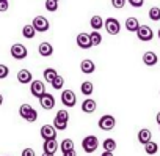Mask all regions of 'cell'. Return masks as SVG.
Listing matches in <instances>:
<instances>
[{"label": "cell", "instance_id": "cell-42", "mask_svg": "<svg viewBox=\"0 0 160 156\" xmlns=\"http://www.w3.org/2000/svg\"><path fill=\"white\" fill-rule=\"evenodd\" d=\"M158 40H160V29H158Z\"/></svg>", "mask_w": 160, "mask_h": 156}, {"label": "cell", "instance_id": "cell-8", "mask_svg": "<svg viewBox=\"0 0 160 156\" xmlns=\"http://www.w3.org/2000/svg\"><path fill=\"white\" fill-rule=\"evenodd\" d=\"M30 93L35 96V98H41L44 93H46V87H44V82L42 81H33L30 84Z\"/></svg>", "mask_w": 160, "mask_h": 156}, {"label": "cell", "instance_id": "cell-32", "mask_svg": "<svg viewBox=\"0 0 160 156\" xmlns=\"http://www.w3.org/2000/svg\"><path fill=\"white\" fill-rule=\"evenodd\" d=\"M63 85H64V79H63V76H57V79L52 82V87H53L55 90H61V89H63Z\"/></svg>", "mask_w": 160, "mask_h": 156}, {"label": "cell", "instance_id": "cell-25", "mask_svg": "<svg viewBox=\"0 0 160 156\" xmlns=\"http://www.w3.org/2000/svg\"><path fill=\"white\" fill-rule=\"evenodd\" d=\"M80 92H82L85 96H90V95H93V92H94V85H93V82H90V81H85L82 85H80Z\"/></svg>", "mask_w": 160, "mask_h": 156}, {"label": "cell", "instance_id": "cell-14", "mask_svg": "<svg viewBox=\"0 0 160 156\" xmlns=\"http://www.w3.org/2000/svg\"><path fill=\"white\" fill-rule=\"evenodd\" d=\"M143 63H144L146 66H155V65L158 63L157 54H155V52H151V51L144 52V55H143Z\"/></svg>", "mask_w": 160, "mask_h": 156}, {"label": "cell", "instance_id": "cell-38", "mask_svg": "<svg viewBox=\"0 0 160 156\" xmlns=\"http://www.w3.org/2000/svg\"><path fill=\"white\" fill-rule=\"evenodd\" d=\"M63 156H77V151H75V148H74V150L64 151V153H63Z\"/></svg>", "mask_w": 160, "mask_h": 156}, {"label": "cell", "instance_id": "cell-17", "mask_svg": "<svg viewBox=\"0 0 160 156\" xmlns=\"http://www.w3.org/2000/svg\"><path fill=\"white\" fill-rule=\"evenodd\" d=\"M96 109H98V104H96V101L91 100V98H87V100L82 103V110H83L85 114H93V112H96Z\"/></svg>", "mask_w": 160, "mask_h": 156}, {"label": "cell", "instance_id": "cell-6", "mask_svg": "<svg viewBox=\"0 0 160 156\" xmlns=\"http://www.w3.org/2000/svg\"><path fill=\"white\" fill-rule=\"evenodd\" d=\"M61 103H63V106H66V107H74L75 103H77L75 93H74L72 90H63V93H61Z\"/></svg>", "mask_w": 160, "mask_h": 156}, {"label": "cell", "instance_id": "cell-24", "mask_svg": "<svg viewBox=\"0 0 160 156\" xmlns=\"http://www.w3.org/2000/svg\"><path fill=\"white\" fill-rule=\"evenodd\" d=\"M42 76H44V81H47L49 84H52V82L57 79L58 73H57V69H53V68H47V69H44Z\"/></svg>", "mask_w": 160, "mask_h": 156}, {"label": "cell", "instance_id": "cell-10", "mask_svg": "<svg viewBox=\"0 0 160 156\" xmlns=\"http://www.w3.org/2000/svg\"><path fill=\"white\" fill-rule=\"evenodd\" d=\"M137 36H138V40L140 41H151L152 38H154V32H152V29L151 27H148V25H140V29H138V32H137Z\"/></svg>", "mask_w": 160, "mask_h": 156}, {"label": "cell", "instance_id": "cell-27", "mask_svg": "<svg viewBox=\"0 0 160 156\" xmlns=\"http://www.w3.org/2000/svg\"><path fill=\"white\" fill-rule=\"evenodd\" d=\"M144 151H146V154H151V156H152V154H155V153L158 151V145L151 140V142H148V143L144 145Z\"/></svg>", "mask_w": 160, "mask_h": 156}, {"label": "cell", "instance_id": "cell-40", "mask_svg": "<svg viewBox=\"0 0 160 156\" xmlns=\"http://www.w3.org/2000/svg\"><path fill=\"white\" fill-rule=\"evenodd\" d=\"M155 120H157V123H158V125H160V112H158V114H157V115H155Z\"/></svg>", "mask_w": 160, "mask_h": 156}, {"label": "cell", "instance_id": "cell-23", "mask_svg": "<svg viewBox=\"0 0 160 156\" xmlns=\"http://www.w3.org/2000/svg\"><path fill=\"white\" fill-rule=\"evenodd\" d=\"M90 25H91L93 30H101L102 27H105V22H104V19L101 16H93L90 19Z\"/></svg>", "mask_w": 160, "mask_h": 156}, {"label": "cell", "instance_id": "cell-20", "mask_svg": "<svg viewBox=\"0 0 160 156\" xmlns=\"http://www.w3.org/2000/svg\"><path fill=\"white\" fill-rule=\"evenodd\" d=\"M138 29H140V22H138L137 18H127V19H126V30L137 33Z\"/></svg>", "mask_w": 160, "mask_h": 156}, {"label": "cell", "instance_id": "cell-19", "mask_svg": "<svg viewBox=\"0 0 160 156\" xmlns=\"http://www.w3.org/2000/svg\"><path fill=\"white\" fill-rule=\"evenodd\" d=\"M151 137H152V132H151L149 129L143 128V129L138 131V142H140V143L146 145L148 142H151Z\"/></svg>", "mask_w": 160, "mask_h": 156}, {"label": "cell", "instance_id": "cell-36", "mask_svg": "<svg viewBox=\"0 0 160 156\" xmlns=\"http://www.w3.org/2000/svg\"><path fill=\"white\" fill-rule=\"evenodd\" d=\"M10 7V2L8 0H0V11H7Z\"/></svg>", "mask_w": 160, "mask_h": 156}, {"label": "cell", "instance_id": "cell-41", "mask_svg": "<svg viewBox=\"0 0 160 156\" xmlns=\"http://www.w3.org/2000/svg\"><path fill=\"white\" fill-rule=\"evenodd\" d=\"M42 156H55V154H53V153H46V151H44Z\"/></svg>", "mask_w": 160, "mask_h": 156}, {"label": "cell", "instance_id": "cell-16", "mask_svg": "<svg viewBox=\"0 0 160 156\" xmlns=\"http://www.w3.org/2000/svg\"><path fill=\"white\" fill-rule=\"evenodd\" d=\"M18 81L21 82V84H32L33 82V76H32V73L28 71V69H21L19 73H18Z\"/></svg>", "mask_w": 160, "mask_h": 156}, {"label": "cell", "instance_id": "cell-4", "mask_svg": "<svg viewBox=\"0 0 160 156\" xmlns=\"http://www.w3.org/2000/svg\"><path fill=\"white\" fill-rule=\"evenodd\" d=\"M98 125H99V128L102 131H112L115 128V125H116V118L113 115H110V114H105V115H102L99 118Z\"/></svg>", "mask_w": 160, "mask_h": 156}, {"label": "cell", "instance_id": "cell-39", "mask_svg": "<svg viewBox=\"0 0 160 156\" xmlns=\"http://www.w3.org/2000/svg\"><path fill=\"white\" fill-rule=\"evenodd\" d=\"M101 156H113V153H112V151H104Z\"/></svg>", "mask_w": 160, "mask_h": 156}, {"label": "cell", "instance_id": "cell-35", "mask_svg": "<svg viewBox=\"0 0 160 156\" xmlns=\"http://www.w3.org/2000/svg\"><path fill=\"white\" fill-rule=\"evenodd\" d=\"M127 2H129L132 7H135V8H141L143 3H144V0H127Z\"/></svg>", "mask_w": 160, "mask_h": 156}, {"label": "cell", "instance_id": "cell-22", "mask_svg": "<svg viewBox=\"0 0 160 156\" xmlns=\"http://www.w3.org/2000/svg\"><path fill=\"white\" fill-rule=\"evenodd\" d=\"M36 32H38V30L35 29L33 24L24 25V29H22V35H24V38H27V40H33L35 35H36Z\"/></svg>", "mask_w": 160, "mask_h": 156}, {"label": "cell", "instance_id": "cell-29", "mask_svg": "<svg viewBox=\"0 0 160 156\" xmlns=\"http://www.w3.org/2000/svg\"><path fill=\"white\" fill-rule=\"evenodd\" d=\"M90 36H91L93 46H99V44L102 43V36H101V33H99L98 30H93V32L90 33Z\"/></svg>", "mask_w": 160, "mask_h": 156}, {"label": "cell", "instance_id": "cell-30", "mask_svg": "<svg viewBox=\"0 0 160 156\" xmlns=\"http://www.w3.org/2000/svg\"><path fill=\"white\" fill-rule=\"evenodd\" d=\"M46 10L53 13L58 10V0H46Z\"/></svg>", "mask_w": 160, "mask_h": 156}, {"label": "cell", "instance_id": "cell-26", "mask_svg": "<svg viewBox=\"0 0 160 156\" xmlns=\"http://www.w3.org/2000/svg\"><path fill=\"white\" fill-rule=\"evenodd\" d=\"M102 148H104V151H112L113 153L116 150V142L113 139H105L102 142Z\"/></svg>", "mask_w": 160, "mask_h": 156}, {"label": "cell", "instance_id": "cell-33", "mask_svg": "<svg viewBox=\"0 0 160 156\" xmlns=\"http://www.w3.org/2000/svg\"><path fill=\"white\" fill-rule=\"evenodd\" d=\"M112 5H113V8L121 10V8L126 5V0H112Z\"/></svg>", "mask_w": 160, "mask_h": 156}, {"label": "cell", "instance_id": "cell-3", "mask_svg": "<svg viewBox=\"0 0 160 156\" xmlns=\"http://www.w3.org/2000/svg\"><path fill=\"white\" fill-rule=\"evenodd\" d=\"M99 147V140L96 136H87L83 140H82V148L85 153H94Z\"/></svg>", "mask_w": 160, "mask_h": 156}, {"label": "cell", "instance_id": "cell-11", "mask_svg": "<svg viewBox=\"0 0 160 156\" xmlns=\"http://www.w3.org/2000/svg\"><path fill=\"white\" fill-rule=\"evenodd\" d=\"M57 131L58 129L53 125H44V126H41L39 134L44 140H49V139H57Z\"/></svg>", "mask_w": 160, "mask_h": 156}, {"label": "cell", "instance_id": "cell-18", "mask_svg": "<svg viewBox=\"0 0 160 156\" xmlns=\"http://www.w3.org/2000/svg\"><path fill=\"white\" fill-rule=\"evenodd\" d=\"M38 52H39V55H42V57H50V55L53 54V47H52L50 43L44 41V43H41V44L38 46Z\"/></svg>", "mask_w": 160, "mask_h": 156}, {"label": "cell", "instance_id": "cell-15", "mask_svg": "<svg viewBox=\"0 0 160 156\" xmlns=\"http://www.w3.org/2000/svg\"><path fill=\"white\" fill-rule=\"evenodd\" d=\"M80 69H82L83 74H93L96 71V65L93 60L87 58V60H82V63H80Z\"/></svg>", "mask_w": 160, "mask_h": 156}, {"label": "cell", "instance_id": "cell-34", "mask_svg": "<svg viewBox=\"0 0 160 156\" xmlns=\"http://www.w3.org/2000/svg\"><path fill=\"white\" fill-rule=\"evenodd\" d=\"M8 76V66L7 65H0V79H5Z\"/></svg>", "mask_w": 160, "mask_h": 156}, {"label": "cell", "instance_id": "cell-37", "mask_svg": "<svg viewBox=\"0 0 160 156\" xmlns=\"http://www.w3.org/2000/svg\"><path fill=\"white\" fill-rule=\"evenodd\" d=\"M22 156H35V150L33 148H25L22 151Z\"/></svg>", "mask_w": 160, "mask_h": 156}, {"label": "cell", "instance_id": "cell-31", "mask_svg": "<svg viewBox=\"0 0 160 156\" xmlns=\"http://www.w3.org/2000/svg\"><path fill=\"white\" fill-rule=\"evenodd\" d=\"M149 19L152 21H160V8L158 7H152L149 10Z\"/></svg>", "mask_w": 160, "mask_h": 156}, {"label": "cell", "instance_id": "cell-7", "mask_svg": "<svg viewBox=\"0 0 160 156\" xmlns=\"http://www.w3.org/2000/svg\"><path fill=\"white\" fill-rule=\"evenodd\" d=\"M105 30L110 33V35H118L121 32V24L116 18H108L105 21Z\"/></svg>", "mask_w": 160, "mask_h": 156}, {"label": "cell", "instance_id": "cell-12", "mask_svg": "<svg viewBox=\"0 0 160 156\" xmlns=\"http://www.w3.org/2000/svg\"><path fill=\"white\" fill-rule=\"evenodd\" d=\"M32 24L35 25V29H36L38 32H47V30H49V27H50L49 21H47L44 16H36V18L33 19V22H32Z\"/></svg>", "mask_w": 160, "mask_h": 156}, {"label": "cell", "instance_id": "cell-5", "mask_svg": "<svg viewBox=\"0 0 160 156\" xmlns=\"http://www.w3.org/2000/svg\"><path fill=\"white\" fill-rule=\"evenodd\" d=\"M27 54H28V51H27V47H25L24 44L16 43V44L11 46V55H13V58H16V60H24V58L27 57Z\"/></svg>", "mask_w": 160, "mask_h": 156}, {"label": "cell", "instance_id": "cell-21", "mask_svg": "<svg viewBox=\"0 0 160 156\" xmlns=\"http://www.w3.org/2000/svg\"><path fill=\"white\" fill-rule=\"evenodd\" d=\"M42 148H44L46 153H53V154H55V151H57V148H58V143H57L55 139H49V140H44Z\"/></svg>", "mask_w": 160, "mask_h": 156}, {"label": "cell", "instance_id": "cell-9", "mask_svg": "<svg viewBox=\"0 0 160 156\" xmlns=\"http://www.w3.org/2000/svg\"><path fill=\"white\" fill-rule=\"evenodd\" d=\"M75 43H77V46L80 49H90V47H93V41H91V36L88 33H78Z\"/></svg>", "mask_w": 160, "mask_h": 156}, {"label": "cell", "instance_id": "cell-1", "mask_svg": "<svg viewBox=\"0 0 160 156\" xmlns=\"http://www.w3.org/2000/svg\"><path fill=\"white\" fill-rule=\"evenodd\" d=\"M68 121H69V112L61 109L57 112L55 118H53V126L58 129V131H64L68 128Z\"/></svg>", "mask_w": 160, "mask_h": 156}, {"label": "cell", "instance_id": "cell-28", "mask_svg": "<svg viewBox=\"0 0 160 156\" xmlns=\"http://www.w3.org/2000/svg\"><path fill=\"white\" fill-rule=\"evenodd\" d=\"M60 148H61L63 153H64V151H69V150H74V142H72V139H64V140L60 143Z\"/></svg>", "mask_w": 160, "mask_h": 156}, {"label": "cell", "instance_id": "cell-43", "mask_svg": "<svg viewBox=\"0 0 160 156\" xmlns=\"http://www.w3.org/2000/svg\"><path fill=\"white\" fill-rule=\"evenodd\" d=\"M158 126H160V125H158Z\"/></svg>", "mask_w": 160, "mask_h": 156}, {"label": "cell", "instance_id": "cell-2", "mask_svg": "<svg viewBox=\"0 0 160 156\" xmlns=\"http://www.w3.org/2000/svg\"><path fill=\"white\" fill-rule=\"evenodd\" d=\"M19 115H21L25 121H28V123H33V121L38 120V112H36L30 104H22V106L19 107Z\"/></svg>", "mask_w": 160, "mask_h": 156}, {"label": "cell", "instance_id": "cell-13", "mask_svg": "<svg viewBox=\"0 0 160 156\" xmlns=\"http://www.w3.org/2000/svg\"><path fill=\"white\" fill-rule=\"evenodd\" d=\"M39 104H41L42 109H46V110L53 109V107H55V98H53V95H50V93H44V95L39 98Z\"/></svg>", "mask_w": 160, "mask_h": 156}]
</instances>
